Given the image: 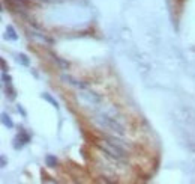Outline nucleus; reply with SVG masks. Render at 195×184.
Returning <instances> with one entry per match:
<instances>
[{"label": "nucleus", "mask_w": 195, "mask_h": 184, "mask_svg": "<svg viewBox=\"0 0 195 184\" xmlns=\"http://www.w3.org/2000/svg\"><path fill=\"white\" fill-rule=\"evenodd\" d=\"M45 163H47V166L54 167L56 165H57V158L54 157V156H51V154H48V156L45 157Z\"/></svg>", "instance_id": "nucleus-7"}, {"label": "nucleus", "mask_w": 195, "mask_h": 184, "mask_svg": "<svg viewBox=\"0 0 195 184\" xmlns=\"http://www.w3.org/2000/svg\"><path fill=\"white\" fill-rule=\"evenodd\" d=\"M17 61L21 62L23 65H29V59H27V56H26V54H18V56H17Z\"/></svg>", "instance_id": "nucleus-10"}, {"label": "nucleus", "mask_w": 195, "mask_h": 184, "mask_svg": "<svg viewBox=\"0 0 195 184\" xmlns=\"http://www.w3.org/2000/svg\"><path fill=\"white\" fill-rule=\"evenodd\" d=\"M80 95L83 97V98H86L89 103H101V98L96 95L95 92H90V91H83Z\"/></svg>", "instance_id": "nucleus-4"}, {"label": "nucleus", "mask_w": 195, "mask_h": 184, "mask_svg": "<svg viewBox=\"0 0 195 184\" xmlns=\"http://www.w3.org/2000/svg\"><path fill=\"white\" fill-rule=\"evenodd\" d=\"M63 80H66L69 85H74V86H78V88H84L81 83H78L75 79H72V77H69V76H63Z\"/></svg>", "instance_id": "nucleus-8"}, {"label": "nucleus", "mask_w": 195, "mask_h": 184, "mask_svg": "<svg viewBox=\"0 0 195 184\" xmlns=\"http://www.w3.org/2000/svg\"><path fill=\"white\" fill-rule=\"evenodd\" d=\"M30 140V134L29 133H26L24 130H21L20 134H18L17 137H15V143H14V148L18 149V148H23L26 143Z\"/></svg>", "instance_id": "nucleus-3"}, {"label": "nucleus", "mask_w": 195, "mask_h": 184, "mask_svg": "<svg viewBox=\"0 0 195 184\" xmlns=\"http://www.w3.org/2000/svg\"><path fill=\"white\" fill-rule=\"evenodd\" d=\"M18 112H20L21 115H23V116H27V113H26V110L23 109V107H21V106H18Z\"/></svg>", "instance_id": "nucleus-11"}, {"label": "nucleus", "mask_w": 195, "mask_h": 184, "mask_svg": "<svg viewBox=\"0 0 195 184\" xmlns=\"http://www.w3.org/2000/svg\"><path fill=\"white\" fill-rule=\"evenodd\" d=\"M95 121L99 124L101 127L107 128V130H111V132L116 133V134H120V136L125 134V127H123V124L120 122L116 116L110 115L108 112H101V113H98L96 118H95Z\"/></svg>", "instance_id": "nucleus-1"}, {"label": "nucleus", "mask_w": 195, "mask_h": 184, "mask_svg": "<svg viewBox=\"0 0 195 184\" xmlns=\"http://www.w3.org/2000/svg\"><path fill=\"white\" fill-rule=\"evenodd\" d=\"M42 98H45L47 101H50V103H51L53 106H54L56 109H59V103H57V101H56V100H54V98H53V97H51L50 94H42Z\"/></svg>", "instance_id": "nucleus-9"}, {"label": "nucleus", "mask_w": 195, "mask_h": 184, "mask_svg": "<svg viewBox=\"0 0 195 184\" xmlns=\"http://www.w3.org/2000/svg\"><path fill=\"white\" fill-rule=\"evenodd\" d=\"M98 145L101 147V149L108 157H111L116 162H125L128 158L126 151L122 148L120 145H117L116 142H113V140H99Z\"/></svg>", "instance_id": "nucleus-2"}, {"label": "nucleus", "mask_w": 195, "mask_h": 184, "mask_svg": "<svg viewBox=\"0 0 195 184\" xmlns=\"http://www.w3.org/2000/svg\"><path fill=\"white\" fill-rule=\"evenodd\" d=\"M2 122L5 124L6 127H9V128H12L14 127V122H12V119H11V116L6 113H2Z\"/></svg>", "instance_id": "nucleus-6"}, {"label": "nucleus", "mask_w": 195, "mask_h": 184, "mask_svg": "<svg viewBox=\"0 0 195 184\" xmlns=\"http://www.w3.org/2000/svg\"><path fill=\"white\" fill-rule=\"evenodd\" d=\"M6 38H8V39H12V41H17L18 39V35L15 33V29L12 26L6 27Z\"/></svg>", "instance_id": "nucleus-5"}]
</instances>
